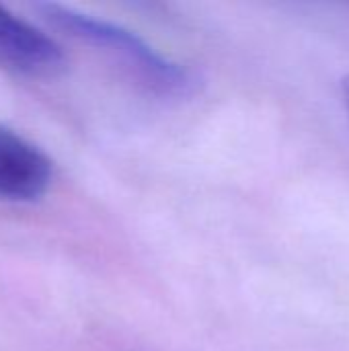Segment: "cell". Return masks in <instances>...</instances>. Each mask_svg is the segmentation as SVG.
<instances>
[{
	"label": "cell",
	"mask_w": 349,
	"mask_h": 351,
	"mask_svg": "<svg viewBox=\"0 0 349 351\" xmlns=\"http://www.w3.org/2000/svg\"><path fill=\"white\" fill-rule=\"evenodd\" d=\"M35 8L53 29L103 56L140 90L158 99H187L195 93L197 78L189 68L123 25L58 2H39Z\"/></svg>",
	"instance_id": "1"
},
{
	"label": "cell",
	"mask_w": 349,
	"mask_h": 351,
	"mask_svg": "<svg viewBox=\"0 0 349 351\" xmlns=\"http://www.w3.org/2000/svg\"><path fill=\"white\" fill-rule=\"evenodd\" d=\"M64 66V47L51 35L0 6V68L19 76L49 78Z\"/></svg>",
	"instance_id": "2"
},
{
	"label": "cell",
	"mask_w": 349,
	"mask_h": 351,
	"mask_svg": "<svg viewBox=\"0 0 349 351\" xmlns=\"http://www.w3.org/2000/svg\"><path fill=\"white\" fill-rule=\"evenodd\" d=\"M53 181L49 156L19 132L0 125V202H39Z\"/></svg>",
	"instance_id": "3"
},
{
	"label": "cell",
	"mask_w": 349,
	"mask_h": 351,
	"mask_svg": "<svg viewBox=\"0 0 349 351\" xmlns=\"http://www.w3.org/2000/svg\"><path fill=\"white\" fill-rule=\"evenodd\" d=\"M341 97H344V107H346L349 117V76L341 80Z\"/></svg>",
	"instance_id": "4"
}]
</instances>
